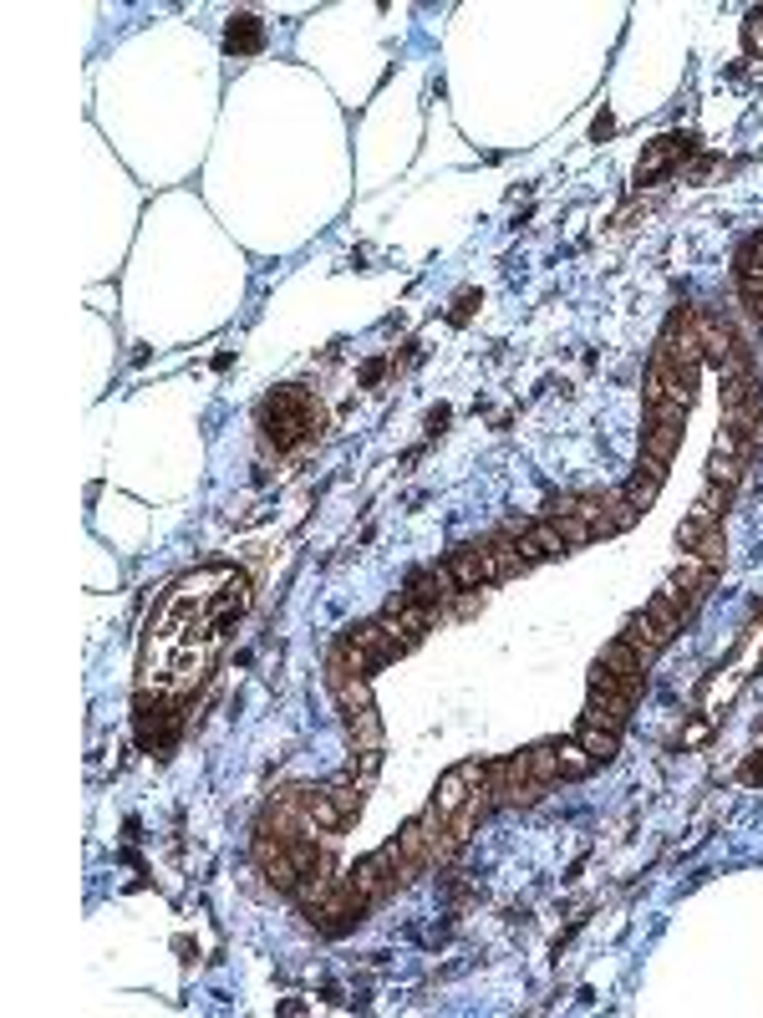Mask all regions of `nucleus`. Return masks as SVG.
<instances>
[{"label": "nucleus", "instance_id": "obj_1", "mask_svg": "<svg viewBox=\"0 0 763 1018\" xmlns=\"http://www.w3.org/2000/svg\"><path fill=\"white\" fill-rule=\"evenodd\" d=\"M260 424H266V439L275 443V449H296L306 433L321 428V407L311 403V392L306 388H275L266 397Z\"/></svg>", "mask_w": 763, "mask_h": 1018}, {"label": "nucleus", "instance_id": "obj_2", "mask_svg": "<svg viewBox=\"0 0 763 1018\" xmlns=\"http://www.w3.org/2000/svg\"><path fill=\"white\" fill-rule=\"evenodd\" d=\"M479 784H483V764H479V759H464V764H453L448 774L438 780L433 810H438V814H448V820H453V814H458V810L468 805V795H473Z\"/></svg>", "mask_w": 763, "mask_h": 1018}, {"label": "nucleus", "instance_id": "obj_3", "mask_svg": "<svg viewBox=\"0 0 763 1018\" xmlns=\"http://www.w3.org/2000/svg\"><path fill=\"white\" fill-rule=\"evenodd\" d=\"M713 576H717L713 565H702L698 555H692V561H682V565H677V571H672V580H667V586H662V591H667L672 601H677V611H682V616H687V611H692V606H698V601H702V596H707V586H713Z\"/></svg>", "mask_w": 763, "mask_h": 1018}, {"label": "nucleus", "instance_id": "obj_4", "mask_svg": "<svg viewBox=\"0 0 763 1018\" xmlns=\"http://www.w3.org/2000/svg\"><path fill=\"white\" fill-rule=\"evenodd\" d=\"M448 576L458 591H479V586H489L494 580V555H489V545H458L448 555Z\"/></svg>", "mask_w": 763, "mask_h": 1018}, {"label": "nucleus", "instance_id": "obj_5", "mask_svg": "<svg viewBox=\"0 0 763 1018\" xmlns=\"http://www.w3.org/2000/svg\"><path fill=\"white\" fill-rule=\"evenodd\" d=\"M173 734H179V713L173 708H148V698L138 703V744L143 749H153V753H163L173 744Z\"/></svg>", "mask_w": 763, "mask_h": 1018}, {"label": "nucleus", "instance_id": "obj_6", "mask_svg": "<svg viewBox=\"0 0 763 1018\" xmlns=\"http://www.w3.org/2000/svg\"><path fill=\"white\" fill-rule=\"evenodd\" d=\"M631 698H622V692L611 688H591V703H586V723H601V728H611V734H622L626 723H631Z\"/></svg>", "mask_w": 763, "mask_h": 1018}, {"label": "nucleus", "instance_id": "obj_7", "mask_svg": "<svg viewBox=\"0 0 763 1018\" xmlns=\"http://www.w3.org/2000/svg\"><path fill=\"white\" fill-rule=\"evenodd\" d=\"M677 443H682V428H672V424H652V428H647V439H641V469L667 474L672 454H677Z\"/></svg>", "mask_w": 763, "mask_h": 1018}, {"label": "nucleus", "instance_id": "obj_8", "mask_svg": "<svg viewBox=\"0 0 763 1018\" xmlns=\"http://www.w3.org/2000/svg\"><path fill=\"white\" fill-rule=\"evenodd\" d=\"M687 143L692 138H677V133H667V138H656V143H647V154H641V163H637V179L641 184H652V179H662V173L677 163V158L687 154Z\"/></svg>", "mask_w": 763, "mask_h": 1018}, {"label": "nucleus", "instance_id": "obj_9", "mask_svg": "<svg viewBox=\"0 0 763 1018\" xmlns=\"http://www.w3.org/2000/svg\"><path fill=\"white\" fill-rule=\"evenodd\" d=\"M622 642L631 647V652H637V658L647 662V667H652V662H656V652H662V647H667V637H662V631H656V622H652V616H647V611H637V616H631V622H626V631H622Z\"/></svg>", "mask_w": 763, "mask_h": 1018}, {"label": "nucleus", "instance_id": "obj_10", "mask_svg": "<svg viewBox=\"0 0 763 1018\" xmlns=\"http://www.w3.org/2000/svg\"><path fill=\"white\" fill-rule=\"evenodd\" d=\"M346 713V734H352V744H357L361 753L382 749V719H377L372 703H357V708H342Z\"/></svg>", "mask_w": 763, "mask_h": 1018}, {"label": "nucleus", "instance_id": "obj_11", "mask_svg": "<svg viewBox=\"0 0 763 1018\" xmlns=\"http://www.w3.org/2000/svg\"><path fill=\"white\" fill-rule=\"evenodd\" d=\"M448 586H453L448 565H443V571H418V576L407 580V601H422V606H438V601L448 596Z\"/></svg>", "mask_w": 763, "mask_h": 1018}, {"label": "nucleus", "instance_id": "obj_12", "mask_svg": "<svg viewBox=\"0 0 763 1018\" xmlns=\"http://www.w3.org/2000/svg\"><path fill=\"white\" fill-rule=\"evenodd\" d=\"M728 504H733V489L707 479V489H702L698 504H692V519H698V525H717V519L728 515Z\"/></svg>", "mask_w": 763, "mask_h": 1018}, {"label": "nucleus", "instance_id": "obj_13", "mask_svg": "<svg viewBox=\"0 0 763 1018\" xmlns=\"http://www.w3.org/2000/svg\"><path fill=\"white\" fill-rule=\"evenodd\" d=\"M641 611L652 616V622H656V631H662L667 642H672V637H677V631H682V622H687V616H682V611H677V601H672L667 591H656V596H652V601H647V606H641Z\"/></svg>", "mask_w": 763, "mask_h": 1018}, {"label": "nucleus", "instance_id": "obj_14", "mask_svg": "<svg viewBox=\"0 0 763 1018\" xmlns=\"http://www.w3.org/2000/svg\"><path fill=\"white\" fill-rule=\"evenodd\" d=\"M260 41H266V26H260V16H234L230 32H224V47H230V51H260Z\"/></svg>", "mask_w": 763, "mask_h": 1018}, {"label": "nucleus", "instance_id": "obj_15", "mask_svg": "<svg viewBox=\"0 0 763 1018\" xmlns=\"http://www.w3.org/2000/svg\"><path fill=\"white\" fill-rule=\"evenodd\" d=\"M580 749L591 753L595 764H611V759H616V734L601 728V723H586V728H580Z\"/></svg>", "mask_w": 763, "mask_h": 1018}, {"label": "nucleus", "instance_id": "obj_16", "mask_svg": "<svg viewBox=\"0 0 763 1018\" xmlns=\"http://www.w3.org/2000/svg\"><path fill=\"white\" fill-rule=\"evenodd\" d=\"M530 753V780L540 784H561V753H555V744H534Z\"/></svg>", "mask_w": 763, "mask_h": 1018}, {"label": "nucleus", "instance_id": "obj_17", "mask_svg": "<svg viewBox=\"0 0 763 1018\" xmlns=\"http://www.w3.org/2000/svg\"><path fill=\"white\" fill-rule=\"evenodd\" d=\"M698 561L713 565V571H723V561H728V540H723V525H707V530L698 535Z\"/></svg>", "mask_w": 763, "mask_h": 1018}, {"label": "nucleus", "instance_id": "obj_18", "mask_svg": "<svg viewBox=\"0 0 763 1018\" xmlns=\"http://www.w3.org/2000/svg\"><path fill=\"white\" fill-rule=\"evenodd\" d=\"M555 753H561V780H586V774L595 769V759L580 749V738H576V744H561Z\"/></svg>", "mask_w": 763, "mask_h": 1018}, {"label": "nucleus", "instance_id": "obj_19", "mask_svg": "<svg viewBox=\"0 0 763 1018\" xmlns=\"http://www.w3.org/2000/svg\"><path fill=\"white\" fill-rule=\"evenodd\" d=\"M489 555H494V580H509V576H519V571L530 565L515 545H504V540H489Z\"/></svg>", "mask_w": 763, "mask_h": 1018}, {"label": "nucleus", "instance_id": "obj_20", "mask_svg": "<svg viewBox=\"0 0 763 1018\" xmlns=\"http://www.w3.org/2000/svg\"><path fill=\"white\" fill-rule=\"evenodd\" d=\"M656 489H662V474H652V469H641L637 479H631V485L622 489V494H626V500H631V504H637V510H647V504L656 500Z\"/></svg>", "mask_w": 763, "mask_h": 1018}, {"label": "nucleus", "instance_id": "obj_21", "mask_svg": "<svg viewBox=\"0 0 763 1018\" xmlns=\"http://www.w3.org/2000/svg\"><path fill=\"white\" fill-rule=\"evenodd\" d=\"M555 530H561L565 545H591V540H595V530L580 515H555Z\"/></svg>", "mask_w": 763, "mask_h": 1018}, {"label": "nucleus", "instance_id": "obj_22", "mask_svg": "<svg viewBox=\"0 0 763 1018\" xmlns=\"http://www.w3.org/2000/svg\"><path fill=\"white\" fill-rule=\"evenodd\" d=\"M748 270H759L763 275V235H748L743 250H738V275H748Z\"/></svg>", "mask_w": 763, "mask_h": 1018}, {"label": "nucleus", "instance_id": "obj_23", "mask_svg": "<svg viewBox=\"0 0 763 1018\" xmlns=\"http://www.w3.org/2000/svg\"><path fill=\"white\" fill-rule=\"evenodd\" d=\"M743 41H748V51H763V5L743 21Z\"/></svg>", "mask_w": 763, "mask_h": 1018}, {"label": "nucleus", "instance_id": "obj_24", "mask_svg": "<svg viewBox=\"0 0 763 1018\" xmlns=\"http://www.w3.org/2000/svg\"><path fill=\"white\" fill-rule=\"evenodd\" d=\"M468 306H473V296H458V301H453V321H464Z\"/></svg>", "mask_w": 763, "mask_h": 1018}]
</instances>
